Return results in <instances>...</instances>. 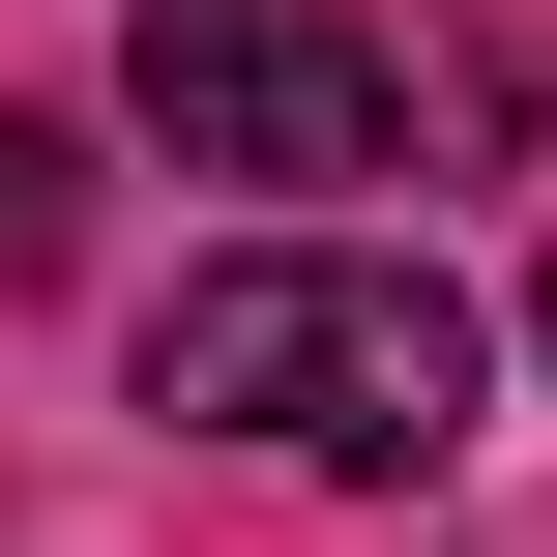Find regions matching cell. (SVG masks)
<instances>
[{
    "mask_svg": "<svg viewBox=\"0 0 557 557\" xmlns=\"http://www.w3.org/2000/svg\"><path fill=\"white\" fill-rule=\"evenodd\" d=\"M470 382H499V323H470L441 264H382V235L176 264V323H147V411L294 441V470H441V441H470Z\"/></svg>",
    "mask_w": 557,
    "mask_h": 557,
    "instance_id": "1",
    "label": "cell"
},
{
    "mask_svg": "<svg viewBox=\"0 0 557 557\" xmlns=\"http://www.w3.org/2000/svg\"><path fill=\"white\" fill-rule=\"evenodd\" d=\"M59 235H88V147H59V117H0V294H59Z\"/></svg>",
    "mask_w": 557,
    "mask_h": 557,
    "instance_id": "3",
    "label": "cell"
},
{
    "mask_svg": "<svg viewBox=\"0 0 557 557\" xmlns=\"http://www.w3.org/2000/svg\"><path fill=\"white\" fill-rule=\"evenodd\" d=\"M529 352H557V264H529Z\"/></svg>",
    "mask_w": 557,
    "mask_h": 557,
    "instance_id": "4",
    "label": "cell"
},
{
    "mask_svg": "<svg viewBox=\"0 0 557 557\" xmlns=\"http://www.w3.org/2000/svg\"><path fill=\"white\" fill-rule=\"evenodd\" d=\"M117 88H147L176 176H264V206L411 176V59H382L352 0H117Z\"/></svg>",
    "mask_w": 557,
    "mask_h": 557,
    "instance_id": "2",
    "label": "cell"
}]
</instances>
